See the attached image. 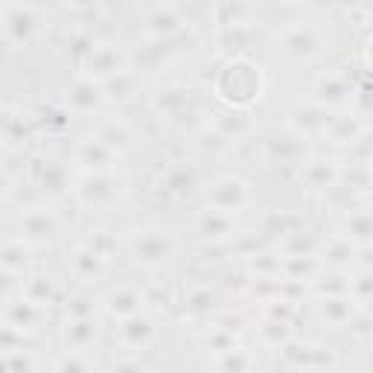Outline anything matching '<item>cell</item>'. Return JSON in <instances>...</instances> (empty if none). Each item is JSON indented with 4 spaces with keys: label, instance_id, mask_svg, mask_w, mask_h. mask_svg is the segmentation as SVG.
I'll list each match as a JSON object with an SVG mask.
<instances>
[{
    "label": "cell",
    "instance_id": "1",
    "mask_svg": "<svg viewBox=\"0 0 373 373\" xmlns=\"http://www.w3.org/2000/svg\"><path fill=\"white\" fill-rule=\"evenodd\" d=\"M33 29V15L23 6H6L4 9V33L9 44H23V38Z\"/></svg>",
    "mask_w": 373,
    "mask_h": 373
}]
</instances>
